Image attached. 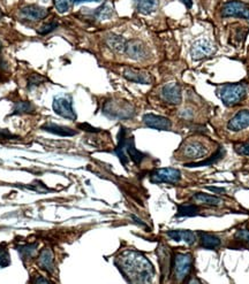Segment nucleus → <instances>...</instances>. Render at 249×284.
Wrapping results in <instances>:
<instances>
[{
	"instance_id": "f257e3e1",
	"label": "nucleus",
	"mask_w": 249,
	"mask_h": 284,
	"mask_svg": "<svg viewBox=\"0 0 249 284\" xmlns=\"http://www.w3.org/2000/svg\"><path fill=\"white\" fill-rule=\"evenodd\" d=\"M116 265L127 281L131 283H149L155 275L154 266L137 251H124L117 257Z\"/></svg>"
},
{
	"instance_id": "f03ea898",
	"label": "nucleus",
	"mask_w": 249,
	"mask_h": 284,
	"mask_svg": "<svg viewBox=\"0 0 249 284\" xmlns=\"http://www.w3.org/2000/svg\"><path fill=\"white\" fill-rule=\"evenodd\" d=\"M115 153L118 155L119 160L126 167L129 160L133 161L135 165H140L145 158V154L142 153L135 147L134 137L129 136L126 128L122 127L118 134V145H117Z\"/></svg>"
},
{
	"instance_id": "7ed1b4c3",
	"label": "nucleus",
	"mask_w": 249,
	"mask_h": 284,
	"mask_svg": "<svg viewBox=\"0 0 249 284\" xmlns=\"http://www.w3.org/2000/svg\"><path fill=\"white\" fill-rule=\"evenodd\" d=\"M103 113L108 118L113 120H128L134 116L135 108L126 100L111 99V100L105 101L103 106Z\"/></svg>"
},
{
	"instance_id": "20e7f679",
	"label": "nucleus",
	"mask_w": 249,
	"mask_h": 284,
	"mask_svg": "<svg viewBox=\"0 0 249 284\" xmlns=\"http://www.w3.org/2000/svg\"><path fill=\"white\" fill-rule=\"evenodd\" d=\"M247 95V85L244 83H229L220 87L218 95L224 105L227 107H233L240 104Z\"/></svg>"
},
{
	"instance_id": "39448f33",
	"label": "nucleus",
	"mask_w": 249,
	"mask_h": 284,
	"mask_svg": "<svg viewBox=\"0 0 249 284\" xmlns=\"http://www.w3.org/2000/svg\"><path fill=\"white\" fill-rule=\"evenodd\" d=\"M53 111L63 119L75 121L76 113L73 107V99L70 95H57L53 99Z\"/></svg>"
},
{
	"instance_id": "423d86ee",
	"label": "nucleus",
	"mask_w": 249,
	"mask_h": 284,
	"mask_svg": "<svg viewBox=\"0 0 249 284\" xmlns=\"http://www.w3.org/2000/svg\"><path fill=\"white\" fill-rule=\"evenodd\" d=\"M176 278L181 281L186 279L193 267V257L189 253H177L174 255L173 265Z\"/></svg>"
},
{
	"instance_id": "0eeeda50",
	"label": "nucleus",
	"mask_w": 249,
	"mask_h": 284,
	"mask_svg": "<svg viewBox=\"0 0 249 284\" xmlns=\"http://www.w3.org/2000/svg\"><path fill=\"white\" fill-rule=\"evenodd\" d=\"M222 15L224 17H241L249 19V5L246 2L231 0L223 5Z\"/></svg>"
},
{
	"instance_id": "6e6552de",
	"label": "nucleus",
	"mask_w": 249,
	"mask_h": 284,
	"mask_svg": "<svg viewBox=\"0 0 249 284\" xmlns=\"http://www.w3.org/2000/svg\"><path fill=\"white\" fill-rule=\"evenodd\" d=\"M181 179L180 170L176 168H159L150 173L151 183H178Z\"/></svg>"
},
{
	"instance_id": "1a4fd4ad",
	"label": "nucleus",
	"mask_w": 249,
	"mask_h": 284,
	"mask_svg": "<svg viewBox=\"0 0 249 284\" xmlns=\"http://www.w3.org/2000/svg\"><path fill=\"white\" fill-rule=\"evenodd\" d=\"M124 52L126 53L128 58L133 60H142L148 56L147 46H145L144 43L138 40H130L126 42Z\"/></svg>"
},
{
	"instance_id": "9d476101",
	"label": "nucleus",
	"mask_w": 249,
	"mask_h": 284,
	"mask_svg": "<svg viewBox=\"0 0 249 284\" xmlns=\"http://www.w3.org/2000/svg\"><path fill=\"white\" fill-rule=\"evenodd\" d=\"M213 52H215V45L212 44L211 41L207 40V38L196 41L190 48L191 58L194 60L203 59L205 56L211 55Z\"/></svg>"
},
{
	"instance_id": "9b49d317",
	"label": "nucleus",
	"mask_w": 249,
	"mask_h": 284,
	"mask_svg": "<svg viewBox=\"0 0 249 284\" xmlns=\"http://www.w3.org/2000/svg\"><path fill=\"white\" fill-rule=\"evenodd\" d=\"M162 99L171 105H179L183 99V94H181V88L178 83H167L164 85L161 92Z\"/></svg>"
},
{
	"instance_id": "f8f14e48",
	"label": "nucleus",
	"mask_w": 249,
	"mask_h": 284,
	"mask_svg": "<svg viewBox=\"0 0 249 284\" xmlns=\"http://www.w3.org/2000/svg\"><path fill=\"white\" fill-rule=\"evenodd\" d=\"M48 9L38 5H28L20 10V15L29 21H40L48 16Z\"/></svg>"
},
{
	"instance_id": "ddd939ff",
	"label": "nucleus",
	"mask_w": 249,
	"mask_h": 284,
	"mask_svg": "<svg viewBox=\"0 0 249 284\" xmlns=\"http://www.w3.org/2000/svg\"><path fill=\"white\" fill-rule=\"evenodd\" d=\"M143 122L148 128L156 130H170L172 123L167 118L161 115H155V114H145L143 116Z\"/></svg>"
},
{
	"instance_id": "4468645a",
	"label": "nucleus",
	"mask_w": 249,
	"mask_h": 284,
	"mask_svg": "<svg viewBox=\"0 0 249 284\" xmlns=\"http://www.w3.org/2000/svg\"><path fill=\"white\" fill-rule=\"evenodd\" d=\"M249 127V111L243 109L239 113H237L233 116L232 120H230L227 128L231 131H241Z\"/></svg>"
},
{
	"instance_id": "2eb2a0df",
	"label": "nucleus",
	"mask_w": 249,
	"mask_h": 284,
	"mask_svg": "<svg viewBox=\"0 0 249 284\" xmlns=\"http://www.w3.org/2000/svg\"><path fill=\"white\" fill-rule=\"evenodd\" d=\"M183 153L187 158L200 159L207 154V148L204 147L203 144L198 143V142H189L183 147Z\"/></svg>"
},
{
	"instance_id": "dca6fc26",
	"label": "nucleus",
	"mask_w": 249,
	"mask_h": 284,
	"mask_svg": "<svg viewBox=\"0 0 249 284\" xmlns=\"http://www.w3.org/2000/svg\"><path fill=\"white\" fill-rule=\"evenodd\" d=\"M124 77L128 81L138 84H150L151 76L144 70H138L134 68H126L124 72Z\"/></svg>"
},
{
	"instance_id": "f3484780",
	"label": "nucleus",
	"mask_w": 249,
	"mask_h": 284,
	"mask_svg": "<svg viewBox=\"0 0 249 284\" xmlns=\"http://www.w3.org/2000/svg\"><path fill=\"white\" fill-rule=\"evenodd\" d=\"M53 253L50 248H44L38 255L37 264L42 269H44L48 273H53L55 271V259H53Z\"/></svg>"
},
{
	"instance_id": "a211bd4d",
	"label": "nucleus",
	"mask_w": 249,
	"mask_h": 284,
	"mask_svg": "<svg viewBox=\"0 0 249 284\" xmlns=\"http://www.w3.org/2000/svg\"><path fill=\"white\" fill-rule=\"evenodd\" d=\"M42 130L48 131L50 134L57 135V136L60 137H70V136H75L76 131L70 129L68 127L65 126H59V124L56 123H46L44 126H42Z\"/></svg>"
},
{
	"instance_id": "6ab92c4d",
	"label": "nucleus",
	"mask_w": 249,
	"mask_h": 284,
	"mask_svg": "<svg viewBox=\"0 0 249 284\" xmlns=\"http://www.w3.org/2000/svg\"><path fill=\"white\" fill-rule=\"evenodd\" d=\"M167 236L172 240H176V242L184 240L188 245L194 244L195 240H196V236L190 230H171V232H167Z\"/></svg>"
},
{
	"instance_id": "aec40b11",
	"label": "nucleus",
	"mask_w": 249,
	"mask_h": 284,
	"mask_svg": "<svg viewBox=\"0 0 249 284\" xmlns=\"http://www.w3.org/2000/svg\"><path fill=\"white\" fill-rule=\"evenodd\" d=\"M224 155H225V148L219 146L217 148V151L213 153L211 157L205 159V160H202V161H198V162H191V163H187L186 167L188 168H193V167H204V166H213L215 163L219 162L222 159L224 158Z\"/></svg>"
},
{
	"instance_id": "412c9836",
	"label": "nucleus",
	"mask_w": 249,
	"mask_h": 284,
	"mask_svg": "<svg viewBox=\"0 0 249 284\" xmlns=\"http://www.w3.org/2000/svg\"><path fill=\"white\" fill-rule=\"evenodd\" d=\"M200 242L202 247L209 248V250L218 247L220 243H222L218 237L208 233H200Z\"/></svg>"
},
{
	"instance_id": "4be33fe9",
	"label": "nucleus",
	"mask_w": 249,
	"mask_h": 284,
	"mask_svg": "<svg viewBox=\"0 0 249 284\" xmlns=\"http://www.w3.org/2000/svg\"><path fill=\"white\" fill-rule=\"evenodd\" d=\"M193 199L198 204H204V205H210V206H218L223 203V200L220 199V198L216 197V196H211V194H208V193H202V192L194 194Z\"/></svg>"
},
{
	"instance_id": "5701e85b",
	"label": "nucleus",
	"mask_w": 249,
	"mask_h": 284,
	"mask_svg": "<svg viewBox=\"0 0 249 284\" xmlns=\"http://www.w3.org/2000/svg\"><path fill=\"white\" fill-rule=\"evenodd\" d=\"M35 109L36 107L33 105L31 101H17L15 105H14L13 113L12 115H21V114H33L35 113Z\"/></svg>"
},
{
	"instance_id": "b1692460",
	"label": "nucleus",
	"mask_w": 249,
	"mask_h": 284,
	"mask_svg": "<svg viewBox=\"0 0 249 284\" xmlns=\"http://www.w3.org/2000/svg\"><path fill=\"white\" fill-rule=\"evenodd\" d=\"M106 43H108L109 47L112 48L113 51L116 52H124V46H126V41L124 40L122 36H118V35H109L108 38H106Z\"/></svg>"
},
{
	"instance_id": "393cba45",
	"label": "nucleus",
	"mask_w": 249,
	"mask_h": 284,
	"mask_svg": "<svg viewBox=\"0 0 249 284\" xmlns=\"http://www.w3.org/2000/svg\"><path fill=\"white\" fill-rule=\"evenodd\" d=\"M200 214V208L197 206L187 204V205H179L178 206V213L176 218H189V216H196Z\"/></svg>"
},
{
	"instance_id": "a878e982",
	"label": "nucleus",
	"mask_w": 249,
	"mask_h": 284,
	"mask_svg": "<svg viewBox=\"0 0 249 284\" xmlns=\"http://www.w3.org/2000/svg\"><path fill=\"white\" fill-rule=\"evenodd\" d=\"M137 10L142 14H151L158 7V0H136Z\"/></svg>"
},
{
	"instance_id": "bb28decb",
	"label": "nucleus",
	"mask_w": 249,
	"mask_h": 284,
	"mask_svg": "<svg viewBox=\"0 0 249 284\" xmlns=\"http://www.w3.org/2000/svg\"><path fill=\"white\" fill-rule=\"evenodd\" d=\"M36 246L37 244H24L19 245L16 248L22 258H33L36 252Z\"/></svg>"
},
{
	"instance_id": "cd10ccee",
	"label": "nucleus",
	"mask_w": 249,
	"mask_h": 284,
	"mask_svg": "<svg viewBox=\"0 0 249 284\" xmlns=\"http://www.w3.org/2000/svg\"><path fill=\"white\" fill-rule=\"evenodd\" d=\"M112 13H113L112 7L109 6L108 3H105V5H103L101 8L96 10V16H97L99 20H106L109 19V17H111Z\"/></svg>"
},
{
	"instance_id": "c85d7f7f",
	"label": "nucleus",
	"mask_w": 249,
	"mask_h": 284,
	"mask_svg": "<svg viewBox=\"0 0 249 284\" xmlns=\"http://www.w3.org/2000/svg\"><path fill=\"white\" fill-rule=\"evenodd\" d=\"M45 81H46V79L44 76H42L37 73H34V74H31L29 77H28V84L27 85H28V88L31 89V88L38 87L40 84L44 83Z\"/></svg>"
},
{
	"instance_id": "c756f323",
	"label": "nucleus",
	"mask_w": 249,
	"mask_h": 284,
	"mask_svg": "<svg viewBox=\"0 0 249 284\" xmlns=\"http://www.w3.org/2000/svg\"><path fill=\"white\" fill-rule=\"evenodd\" d=\"M234 239L249 246V230L247 229L238 230L236 235H234Z\"/></svg>"
},
{
	"instance_id": "7c9ffc66",
	"label": "nucleus",
	"mask_w": 249,
	"mask_h": 284,
	"mask_svg": "<svg viewBox=\"0 0 249 284\" xmlns=\"http://www.w3.org/2000/svg\"><path fill=\"white\" fill-rule=\"evenodd\" d=\"M57 27H58V23H57V22L44 23L41 28H38L37 33L40 34V35H42V36H45V35H48L50 33H52L53 30H56Z\"/></svg>"
},
{
	"instance_id": "2f4dec72",
	"label": "nucleus",
	"mask_w": 249,
	"mask_h": 284,
	"mask_svg": "<svg viewBox=\"0 0 249 284\" xmlns=\"http://www.w3.org/2000/svg\"><path fill=\"white\" fill-rule=\"evenodd\" d=\"M72 2V0H55L56 9L59 13H66L70 8V3Z\"/></svg>"
},
{
	"instance_id": "473e14b6",
	"label": "nucleus",
	"mask_w": 249,
	"mask_h": 284,
	"mask_svg": "<svg viewBox=\"0 0 249 284\" xmlns=\"http://www.w3.org/2000/svg\"><path fill=\"white\" fill-rule=\"evenodd\" d=\"M9 253L6 250V247H3L0 245V267H7L9 265Z\"/></svg>"
},
{
	"instance_id": "72a5a7b5",
	"label": "nucleus",
	"mask_w": 249,
	"mask_h": 284,
	"mask_svg": "<svg viewBox=\"0 0 249 284\" xmlns=\"http://www.w3.org/2000/svg\"><path fill=\"white\" fill-rule=\"evenodd\" d=\"M236 152L241 155H249V143L237 145Z\"/></svg>"
},
{
	"instance_id": "f704fd0d",
	"label": "nucleus",
	"mask_w": 249,
	"mask_h": 284,
	"mask_svg": "<svg viewBox=\"0 0 249 284\" xmlns=\"http://www.w3.org/2000/svg\"><path fill=\"white\" fill-rule=\"evenodd\" d=\"M79 128H80V129L84 130V131H88V133H99V131H101V129H98V128H94L92 126H90V124H88V123H81V124H79Z\"/></svg>"
},
{
	"instance_id": "c9c22d12",
	"label": "nucleus",
	"mask_w": 249,
	"mask_h": 284,
	"mask_svg": "<svg viewBox=\"0 0 249 284\" xmlns=\"http://www.w3.org/2000/svg\"><path fill=\"white\" fill-rule=\"evenodd\" d=\"M131 219L134 220V222L136 223V225H138V226H140V227H142V228L147 229V232H149V230H150V229H149V227H148L147 225H145L144 222H142V220H141V219H138L137 216H135V215H131Z\"/></svg>"
},
{
	"instance_id": "e433bc0d",
	"label": "nucleus",
	"mask_w": 249,
	"mask_h": 284,
	"mask_svg": "<svg viewBox=\"0 0 249 284\" xmlns=\"http://www.w3.org/2000/svg\"><path fill=\"white\" fill-rule=\"evenodd\" d=\"M0 138L1 140H3V138H13V135L7 129H0Z\"/></svg>"
},
{
	"instance_id": "4c0bfd02",
	"label": "nucleus",
	"mask_w": 249,
	"mask_h": 284,
	"mask_svg": "<svg viewBox=\"0 0 249 284\" xmlns=\"http://www.w3.org/2000/svg\"><path fill=\"white\" fill-rule=\"evenodd\" d=\"M208 190L212 191V192H217V193H223L225 192V189H223V188H215V187H209Z\"/></svg>"
},
{
	"instance_id": "58836bf2",
	"label": "nucleus",
	"mask_w": 249,
	"mask_h": 284,
	"mask_svg": "<svg viewBox=\"0 0 249 284\" xmlns=\"http://www.w3.org/2000/svg\"><path fill=\"white\" fill-rule=\"evenodd\" d=\"M72 1L75 3V5H79V3L82 2H98L101 1V0H72Z\"/></svg>"
},
{
	"instance_id": "ea45409f",
	"label": "nucleus",
	"mask_w": 249,
	"mask_h": 284,
	"mask_svg": "<svg viewBox=\"0 0 249 284\" xmlns=\"http://www.w3.org/2000/svg\"><path fill=\"white\" fill-rule=\"evenodd\" d=\"M181 2H184L185 5H186L188 8H190L191 5H193V2H191V0H180Z\"/></svg>"
},
{
	"instance_id": "a19ab883",
	"label": "nucleus",
	"mask_w": 249,
	"mask_h": 284,
	"mask_svg": "<svg viewBox=\"0 0 249 284\" xmlns=\"http://www.w3.org/2000/svg\"><path fill=\"white\" fill-rule=\"evenodd\" d=\"M34 282L35 283H50L49 280H46V279H38V280H35Z\"/></svg>"
},
{
	"instance_id": "79ce46f5",
	"label": "nucleus",
	"mask_w": 249,
	"mask_h": 284,
	"mask_svg": "<svg viewBox=\"0 0 249 284\" xmlns=\"http://www.w3.org/2000/svg\"><path fill=\"white\" fill-rule=\"evenodd\" d=\"M1 17H2V12H1V9H0V20H1Z\"/></svg>"
},
{
	"instance_id": "37998d69",
	"label": "nucleus",
	"mask_w": 249,
	"mask_h": 284,
	"mask_svg": "<svg viewBox=\"0 0 249 284\" xmlns=\"http://www.w3.org/2000/svg\"><path fill=\"white\" fill-rule=\"evenodd\" d=\"M44 1H48V0H44Z\"/></svg>"
}]
</instances>
